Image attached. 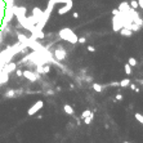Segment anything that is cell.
I'll list each match as a JSON object with an SVG mask.
<instances>
[{
	"instance_id": "cell-1",
	"label": "cell",
	"mask_w": 143,
	"mask_h": 143,
	"mask_svg": "<svg viewBox=\"0 0 143 143\" xmlns=\"http://www.w3.org/2000/svg\"><path fill=\"white\" fill-rule=\"evenodd\" d=\"M58 34H59V38L63 39L65 41H70L71 44L77 43V35L75 34L71 29H62Z\"/></svg>"
},
{
	"instance_id": "cell-2",
	"label": "cell",
	"mask_w": 143,
	"mask_h": 143,
	"mask_svg": "<svg viewBox=\"0 0 143 143\" xmlns=\"http://www.w3.org/2000/svg\"><path fill=\"white\" fill-rule=\"evenodd\" d=\"M43 106H44V102H43V101H38L36 103L32 105V106H31L30 108H29L27 115H29V116H34V115L36 114L40 108H43Z\"/></svg>"
},
{
	"instance_id": "cell-3",
	"label": "cell",
	"mask_w": 143,
	"mask_h": 143,
	"mask_svg": "<svg viewBox=\"0 0 143 143\" xmlns=\"http://www.w3.org/2000/svg\"><path fill=\"white\" fill-rule=\"evenodd\" d=\"M22 76L34 83V81H36V80L40 77V75H39V72H32V71H27V70H26V71L22 72Z\"/></svg>"
},
{
	"instance_id": "cell-4",
	"label": "cell",
	"mask_w": 143,
	"mask_h": 143,
	"mask_svg": "<svg viewBox=\"0 0 143 143\" xmlns=\"http://www.w3.org/2000/svg\"><path fill=\"white\" fill-rule=\"evenodd\" d=\"M53 54H54V58L57 61H63L65 58L67 57V53H66V50L63 48H57L56 50H54V53H53Z\"/></svg>"
},
{
	"instance_id": "cell-5",
	"label": "cell",
	"mask_w": 143,
	"mask_h": 143,
	"mask_svg": "<svg viewBox=\"0 0 143 143\" xmlns=\"http://www.w3.org/2000/svg\"><path fill=\"white\" fill-rule=\"evenodd\" d=\"M17 68V65L16 63H8V65H5L3 67V72L4 74H10V72H13V71H14Z\"/></svg>"
},
{
	"instance_id": "cell-6",
	"label": "cell",
	"mask_w": 143,
	"mask_h": 143,
	"mask_svg": "<svg viewBox=\"0 0 143 143\" xmlns=\"http://www.w3.org/2000/svg\"><path fill=\"white\" fill-rule=\"evenodd\" d=\"M72 7H74V3H72V1H71V3H67L65 7H62L61 9L58 10V14H61V16L66 14V13L68 12V10H71V9H72Z\"/></svg>"
},
{
	"instance_id": "cell-7",
	"label": "cell",
	"mask_w": 143,
	"mask_h": 143,
	"mask_svg": "<svg viewBox=\"0 0 143 143\" xmlns=\"http://www.w3.org/2000/svg\"><path fill=\"white\" fill-rule=\"evenodd\" d=\"M129 9H130V7H129L128 3H125V1L120 3L119 10H120V13H121V14H128V13H129Z\"/></svg>"
},
{
	"instance_id": "cell-8",
	"label": "cell",
	"mask_w": 143,
	"mask_h": 143,
	"mask_svg": "<svg viewBox=\"0 0 143 143\" xmlns=\"http://www.w3.org/2000/svg\"><path fill=\"white\" fill-rule=\"evenodd\" d=\"M41 14H43V10L40 9V8H34V9H32V17H34V18H36L38 22L40 19V17H41Z\"/></svg>"
},
{
	"instance_id": "cell-9",
	"label": "cell",
	"mask_w": 143,
	"mask_h": 143,
	"mask_svg": "<svg viewBox=\"0 0 143 143\" xmlns=\"http://www.w3.org/2000/svg\"><path fill=\"white\" fill-rule=\"evenodd\" d=\"M120 34H121L123 36L130 38L132 35H133V31H132V30H129V29H126V27H121V29H120Z\"/></svg>"
},
{
	"instance_id": "cell-10",
	"label": "cell",
	"mask_w": 143,
	"mask_h": 143,
	"mask_svg": "<svg viewBox=\"0 0 143 143\" xmlns=\"http://www.w3.org/2000/svg\"><path fill=\"white\" fill-rule=\"evenodd\" d=\"M63 110H65V112L68 114V115H74V114H75L72 106H70V105H65V106H63Z\"/></svg>"
},
{
	"instance_id": "cell-11",
	"label": "cell",
	"mask_w": 143,
	"mask_h": 143,
	"mask_svg": "<svg viewBox=\"0 0 143 143\" xmlns=\"http://www.w3.org/2000/svg\"><path fill=\"white\" fill-rule=\"evenodd\" d=\"M93 117H94V112H90L89 114V116H86L85 119H83L84 120V124H86V125H89L92 123V120H93Z\"/></svg>"
},
{
	"instance_id": "cell-12",
	"label": "cell",
	"mask_w": 143,
	"mask_h": 143,
	"mask_svg": "<svg viewBox=\"0 0 143 143\" xmlns=\"http://www.w3.org/2000/svg\"><path fill=\"white\" fill-rule=\"evenodd\" d=\"M124 70H125V74H126V75H132V66L129 63L124 65Z\"/></svg>"
},
{
	"instance_id": "cell-13",
	"label": "cell",
	"mask_w": 143,
	"mask_h": 143,
	"mask_svg": "<svg viewBox=\"0 0 143 143\" xmlns=\"http://www.w3.org/2000/svg\"><path fill=\"white\" fill-rule=\"evenodd\" d=\"M92 86H93V89H94L95 92H99V93H101L102 90H103V86H102L101 84H97V83H94Z\"/></svg>"
},
{
	"instance_id": "cell-14",
	"label": "cell",
	"mask_w": 143,
	"mask_h": 143,
	"mask_svg": "<svg viewBox=\"0 0 143 143\" xmlns=\"http://www.w3.org/2000/svg\"><path fill=\"white\" fill-rule=\"evenodd\" d=\"M129 84H130V80H129V79H124V80L120 81V86L126 88V86H129Z\"/></svg>"
},
{
	"instance_id": "cell-15",
	"label": "cell",
	"mask_w": 143,
	"mask_h": 143,
	"mask_svg": "<svg viewBox=\"0 0 143 143\" xmlns=\"http://www.w3.org/2000/svg\"><path fill=\"white\" fill-rule=\"evenodd\" d=\"M5 97H7V98H14V97H16V90H13V89L8 90V92L5 93Z\"/></svg>"
},
{
	"instance_id": "cell-16",
	"label": "cell",
	"mask_w": 143,
	"mask_h": 143,
	"mask_svg": "<svg viewBox=\"0 0 143 143\" xmlns=\"http://www.w3.org/2000/svg\"><path fill=\"white\" fill-rule=\"evenodd\" d=\"M128 63L132 67H135L137 66V59L134 57H130V58H129V61H128Z\"/></svg>"
},
{
	"instance_id": "cell-17",
	"label": "cell",
	"mask_w": 143,
	"mask_h": 143,
	"mask_svg": "<svg viewBox=\"0 0 143 143\" xmlns=\"http://www.w3.org/2000/svg\"><path fill=\"white\" fill-rule=\"evenodd\" d=\"M72 0H53L54 4H67V3H71Z\"/></svg>"
},
{
	"instance_id": "cell-18",
	"label": "cell",
	"mask_w": 143,
	"mask_h": 143,
	"mask_svg": "<svg viewBox=\"0 0 143 143\" xmlns=\"http://www.w3.org/2000/svg\"><path fill=\"white\" fill-rule=\"evenodd\" d=\"M129 7L133 8V9H137V8H138V1H137V0H132L130 4H129Z\"/></svg>"
},
{
	"instance_id": "cell-19",
	"label": "cell",
	"mask_w": 143,
	"mask_h": 143,
	"mask_svg": "<svg viewBox=\"0 0 143 143\" xmlns=\"http://www.w3.org/2000/svg\"><path fill=\"white\" fill-rule=\"evenodd\" d=\"M134 116H135V119H137L138 121H139V123L143 125V115H142V114H138V112H137V114L134 115Z\"/></svg>"
},
{
	"instance_id": "cell-20",
	"label": "cell",
	"mask_w": 143,
	"mask_h": 143,
	"mask_svg": "<svg viewBox=\"0 0 143 143\" xmlns=\"http://www.w3.org/2000/svg\"><path fill=\"white\" fill-rule=\"evenodd\" d=\"M49 71H50V66H49V65L43 66V74H48Z\"/></svg>"
},
{
	"instance_id": "cell-21",
	"label": "cell",
	"mask_w": 143,
	"mask_h": 143,
	"mask_svg": "<svg viewBox=\"0 0 143 143\" xmlns=\"http://www.w3.org/2000/svg\"><path fill=\"white\" fill-rule=\"evenodd\" d=\"M90 112H92V111H89V110H85V111H84V112L81 114V116H80V117H81V119H85L86 116H89V114H90Z\"/></svg>"
},
{
	"instance_id": "cell-22",
	"label": "cell",
	"mask_w": 143,
	"mask_h": 143,
	"mask_svg": "<svg viewBox=\"0 0 143 143\" xmlns=\"http://www.w3.org/2000/svg\"><path fill=\"white\" fill-rule=\"evenodd\" d=\"M129 88H130V89H132V90H134V92H137V93H138V92H139V88H137V86H135V85H134V84H132V83H130V84H129Z\"/></svg>"
},
{
	"instance_id": "cell-23",
	"label": "cell",
	"mask_w": 143,
	"mask_h": 143,
	"mask_svg": "<svg viewBox=\"0 0 143 143\" xmlns=\"http://www.w3.org/2000/svg\"><path fill=\"white\" fill-rule=\"evenodd\" d=\"M85 41H86V39L84 38V36H83V38H77V43H80V44H84Z\"/></svg>"
},
{
	"instance_id": "cell-24",
	"label": "cell",
	"mask_w": 143,
	"mask_h": 143,
	"mask_svg": "<svg viewBox=\"0 0 143 143\" xmlns=\"http://www.w3.org/2000/svg\"><path fill=\"white\" fill-rule=\"evenodd\" d=\"M116 101H123V94H121V93L116 94Z\"/></svg>"
},
{
	"instance_id": "cell-25",
	"label": "cell",
	"mask_w": 143,
	"mask_h": 143,
	"mask_svg": "<svg viewBox=\"0 0 143 143\" xmlns=\"http://www.w3.org/2000/svg\"><path fill=\"white\" fill-rule=\"evenodd\" d=\"M88 50L93 53V52H95V48H94V47H93V45H88Z\"/></svg>"
},
{
	"instance_id": "cell-26",
	"label": "cell",
	"mask_w": 143,
	"mask_h": 143,
	"mask_svg": "<svg viewBox=\"0 0 143 143\" xmlns=\"http://www.w3.org/2000/svg\"><path fill=\"white\" fill-rule=\"evenodd\" d=\"M120 14V10L119 9H114L112 10V16H119Z\"/></svg>"
},
{
	"instance_id": "cell-27",
	"label": "cell",
	"mask_w": 143,
	"mask_h": 143,
	"mask_svg": "<svg viewBox=\"0 0 143 143\" xmlns=\"http://www.w3.org/2000/svg\"><path fill=\"white\" fill-rule=\"evenodd\" d=\"M110 86H120V83H117V81L115 83V81H114V83L110 84Z\"/></svg>"
},
{
	"instance_id": "cell-28",
	"label": "cell",
	"mask_w": 143,
	"mask_h": 143,
	"mask_svg": "<svg viewBox=\"0 0 143 143\" xmlns=\"http://www.w3.org/2000/svg\"><path fill=\"white\" fill-rule=\"evenodd\" d=\"M138 7H141L143 9V0H138Z\"/></svg>"
},
{
	"instance_id": "cell-29",
	"label": "cell",
	"mask_w": 143,
	"mask_h": 143,
	"mask_svg": "<svg viewBox=\"0 0 143 143\" xmlns=\"http://www.w3.org/2000/svg\"><path fill=\"white\" fill-rule=\"evenodd\" d=\"M16 74H17V76H19V77L22 76V71H21V70H17V71H16Z\"/></svg>"
},
{
	"instance_id": "cell-30",
	"label": "cell",
	"mask_w": 143,
	"mask_h": 143,
	"mask_svg": "<svg viewBox=\"0 0 143 143\" xmlns=\"http://www.w3.org/2000/svg\"><path fill=\"white\" fill-rule=\"evenodd\" d=\"M45 93H47V94H49V95H53V94H54V90H47Z\"/></svg>"
},
{
	"instance_id": "cell-31",
	"label": "cell",
	"mask_w": 143,
	"mask_h": 143,
	"mask_svg": "<svg viewBox=\"0 0 143 143\" xmlns=\"http://www.w3.org/2000/svg\"><path fill=\"white\" fill-rule=\"evenodd\" d=\"M72 17H74V18H77V17H79V13H76V12L72 13Z\"/></svg>"
},
{
	"instance_id": "cell-32",
	"label": "cell",
	"mask_w": 143,
	"mask_h": 143,
	"mask_svg": "<svg viewBox=\"0 0 143 143\" xmlns=\"http://www.w3.org/2000/svg\"><path fill=\"white\" fill-rule=\"evenodd\" d=\"M138 83H141V84H143V80H139V81H138Z\"/></svg>"
},
{
	"instance_id": "cell-33",
	"label": "cell",
	"mask_w": 143,
	"mask_h": 143,
	"mask_svg": "<svg viewBox=\"0 0 143 143\" xmlns=\"http://www.w3.org/2000/svg\"><path fill=\"white\" fill-rule=\"evenodd\" d=\"M124 143H130V142H124Z\"/></svg>"
},
{
	"instance_id": "cell-34",
	"label": "cell",
	"mask_w": 143,
	"mask_h": 143,
	"mask_svg": "<svg viewBox=\"0 0 143 143\" xmlns=\"http://www.w3.org/2000/svg\"><path fill=\"white\" fill-rule=\"evenodd\" d=\"M49 1H53V0H49Z\"/></svg>"
}]
</instances>
